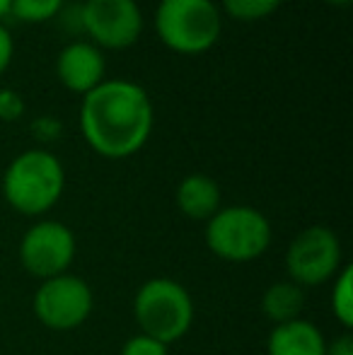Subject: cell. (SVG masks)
<instances>
[{"label": "cell", "mask_w": 353, "mask_h": 355, "mask_svg": "<svg viewBox=\"0 0 353 355\" xmlns=\"http://www.w3.org/2000/svg\"><path fill=\"white\" fill-rule=\"evenodd\" d=\"M153 126V102L138 83L104 80L83 97V138L104 159H126L141 153L150 141Z\"/></svg>", "instance_id": "cell-1"}, {"label": "cell", "mask_w": 353, "mask_h": 355, "mask_svg": "<svg viewBox=\"0 0 353 355\" xmlns=\"http://www.w3.org/2000/svg\"><path fill=\"white\" fill-rule=\"evenodd\" d=\"M3 198L15 213L42 220L66 191V167L46 148H32L10 159L0 182Z\"/></svg>", "instance_id": "cell-2"}, {"label": "cell", "mask_w": 353, "mask_h": 355, "mask_svg": "<svg viewBox=\"0 0 353 355\" xmlns=\"http://www.w3.org/2000/svg\"><path fill=\"white\" fill-rule=\"evenodd\" d=\"M131 312L138 331L172 346L191 331L196 304L191 293L179 281L170 276H155L136 290Z\"/></svg>", "instance_id": "cell-3"}, {"label": "cell", "mask_w": 353, "mask_h": 355, "mask_svg": "<svg viewBox=\"0 0 353 355\" xmlns=\"http://www.w3.org/2000/svg\"><path fill=\"white\" fill-rule=\"evenodd\" d=\"M153 24L170 51L201 56L221 39L223 12L216 0H160Z\"/></svg>", "instance_id": "cell-4"}, {"label": "cell", "mask_w": 353, "mask_h": 355, "mask_svg": "<svg viewBox=\"0 0 353 355\" xmlns=\"http://www.w3.org/2000/svg\"><path fill=\"white\" fill-rule=\"evenodd\" d=\"M203 225L208 252L225 263L257 261L273 242L271 220L255 206H223Z\"/></svg>", "instance_id": "cell-5"}, {"label": "cell", "mask_w": 353, "mask_h": 355, "mask_svg": "<svg viewBox=\"0 0 353 355\" xmlns=\"http://www.w3.org/2000/svg\"><path fill=\"white\" fill-rule=\"evenodd\" d=\"M288 281L300 288H320L334 281L344 268V247L339 234L325 225H310L291 239L283 257Z\"/></svg>", "instance_id": "cell-6"}, {"label": "cell", "mask_w": 353, "mask_h": 355, "mask_svg": "<svg viewBox=\"0 0 353 355\" xmlns=\"http://www.w3.org/2000/svg\"><path fill=\"white\" fill-rule=\"evenodd\" d=\"M78 257L76 232L61 220L42 218L24 230L17 244V259L24 273L39 283L71 271Z\"/></svg>", "instance_id": "cell-7"}, {"label": "cell", "mask_w": 353, "mask_h": 355, "mask_svg": "<svg viewBox=\"0 0 353 355\" xmlns=\"http://www.w3.org/2000/svg\"><path fill=\"white\" fill-rule=\"evenodd\" d=\"M32 312L49 331H76L92 317L94 293L85 278L68 271L39 283L32 297Z\"/></svg>", "instance_id": "cell-8"}, {"label": "cell", "mask_w": 353, "mask_h": 355, "mask_svg": "<svg viewBox=\"0 0 353 355\" xmlns=\"http://www.w3.org/2000/svg\"><path fill=\"white\" fill-rule=\"evenodd\" d=\"M83 34L102 51H123L141 39L143 12L136 0H85Z\"/></svg>", "instance_id": "cell-9"}, {"label": "cell", "mask_w": 353, "mask_h": 355, "mask_svg": "<svg viewBox=\"0 0 353 355\" xmlns=\"http://www.w3.org/2000/svg\"><path fill=\"white\" fill-rule=\"evenodd\" d=\"M107 73V58L104 51L97 49L87 39H76L61 49L56 58V78L68 92L85 97L99 83H104Z\"/></svg>", "instance_id": "cell-10"}, {"label": "cell", "mask_w": 353, "mask_h": 355, "mask_svg": "<svg viewBox=\"0 0 353 355\" xmlns=\"http://www.w3.org/2000/svg\"><path fill=\"white\" fill-rule=\"evenodd\" d=\"M327 341L320 327L305 317L276 324L266 336V355H325Z\"/></svg>", "instance_id": "cell-11"}, {"label": "cell", "mask_w": 353, "mask_h": 355, "mask_svg": "<svg viewBox=\"0 0 353 355\" xmlns=\"http://www.w3.org/2000/svg\"><path fill=\"white\" fill-rule=\"evenodd\" d=\"M175 203L184 218L193 223H208L223 208V191L208 174H187L177 184Z\"/></svg>", "instance_id": "cell-12"}, {"label": "cell", "mask_w": 353, "mask_h": 355, "mask_svg": "<svg viewBox=\"0 0 353 355\" xmlns=\"http://www.w3.org/2000/svg\"><path fill=\"white\" fill-rule=\"evenodd\" d=\"M302 309H305V288L288 278L271 283L261 295V314L273 327L302 317Z\"/></svg>", "instance_id": "cell-13"}, {"label": "cell", "mask_w": 353, "mask_h": 355, "mask_svg": "<svg viewBox=\"0 0 353 355\" xmlns=\"http://www.w3.org/2000/svg\"><path fill=\"white\" fill-rule=\"evenodd\" d=\"M329 307L334 319L339 322L341 331H351L353 329V266L344 263L339 273L332 281V297Z\"/></svg>", "instance_id": "cell-14"}, {"label": "cell", "mask_w": 353, "mask_h": 355, "mask_svg": "<svg viewBox=\"0 0 353 355\" xmlns=\"http://www.w3.org/2000/svg\"><path fill=\"white\" fill-rule=\"evenodd\" d=\"M283 0H221V12L237 22H259L276 12Z\"/></svg>", "instance_id": "cell-15"}, {"label": "cell", "mask_w": 353, "mask_h": 355, "mask_svg": "<svg viewBox=\"0 0 353 355\" xmlns=\"http://www.w3.org/2000/svg\"><path fill=\"white\" fill-rule=\"evenodd\" d=\"M66 0H12L10 15L24 24H42L58 17Z\"/></svg>", "instance_id": "cell-16"}, {"label": "cell", "mask_w": 353, "mask_h": 355, "mask_svg": "<svg viewBox=\"0 0 353 355\" xmlns=\"http://www.w3.org/2000/svg\"><path fill=\"white\" fill-rule=\"evenodd\" d=\"M119 355H170V346H165L157 338L146 336V334L138 331L136 336L126 338V343L121 346V353Z\"/></svg>", "instance_id": "cell-17"}, {"label": "cell", "mask_w": 353, "mask_h": 355, "mask_svg": "<svg viewBox=\"0 0 353 355\" xmlns=\"http://www.w3.org/2000/svg\"><path fill=\"white\" fill-rule=\"evenodd\" d=\"M34 141L42 145H51L63 136V123L56 116H37L29 126Z\"/></svg>", "instance_id": "cell-18"}, {"label": "cell", "mask_w": 353, "mask_h": 355, "mask_svg": "<svg viewBox=\"0 0 353 355\" xmlns=\"http://www.w3.org/2000/svg\"><path fill=\"white\" fill-rule=\"evenodd\" d=\"M24 109H27V104H24L22 94L10 87L0 89V121L5 123L17 121V119L24 116Z\"/></svg>", "instance_id": "cell-19"}, {"label": "cell", "mask_w": 353, "mask_h": 355, "mask_svg": "<svg viewBox=\"0 0 353 355\" xmlns=\"http://www.w3.org/2000/svg\"><path fill=\"white\" fill-rule=\"evenodd\" d=\"M58 22L66 32L71 34H83V10L80 5H63V10L58 12Z\"/></svg>", "instance_id": "cell-20"}, {"label": "cell", "mask_w": 353, "mask_h": 355, "mask_svg": "<svg viewBox=\"0 0 353 355\" xmlns=\"http://www.w3.org/2000/svg\"><path fill=\"white\" fill-rule=\"evenodd\" d=\"M12 56H15L12 34H10L8 27L0 22V75H3L10 68V63H12Z\"/></svg>", "instance_id": "cell-21"}, {"label": "cell", "mask_w": 353, "mask_h": 355, "mask_svg": "<svg viewBox=\"0 0 353 355\" xmlns=\"http://www.w3.org/2000/svg\"><path fill=\"white\" fill-rule=\"evenodd\" d=\"M325 355H353V334L341 331L339 336H334L332 341H327Z\"/></svg>", "instance_id": "cell-22"}, {"label": "cell", "mask_w": 353, "mask_h": 355, "mask_svg": "<svg viewBox=\"0 0 353 355\" xmlns=\"http://www.w3.org/2000/svg\"><path fill=\"white\" fill-rule=\"evenodd\" d=\"M10 3H12V0H0V19H3L5 15H10Z\"/></svg>", "instance_id": "cell-23"}, {"label": "cell", "mask_w": 353, "mask_h": 355, "mask_svg": "<svg viewBox=\"0 0 353 355\" xmlns=\"http://www.w3.org/2000/svg\"><path fill=\"white\" fill-rule=\"evenodd\" d=\"M322 3H327V5H336V8H341V5H349L351 0H322Z\"/></svg>", "instance_id": "cell-24"}]
</instances>
